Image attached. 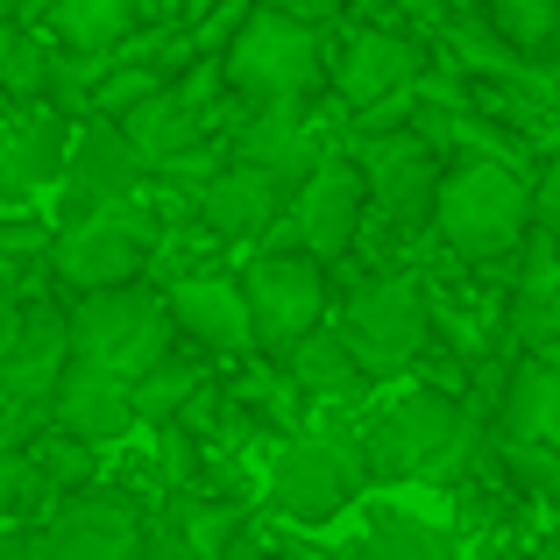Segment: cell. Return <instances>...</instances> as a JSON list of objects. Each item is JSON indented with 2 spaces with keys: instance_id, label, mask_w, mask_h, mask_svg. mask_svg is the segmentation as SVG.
Instances as JSON below:
<instances>
[{
  "instance_id": "1",
  "label": "cell",
  "mask_w": 560,
  "mask_h": 560,
  "mask_svg": "<svg viewBox=\"0 0 560 560\" xmlns=\"http://www.w3.org/2000/svg\"><path fill=\"white\" fill-rule=\"evenodd\" d=\"M433 228L454 256L497 262V256H511V248H525V234H533V185L511 164H497V156H468V164L440 171Z\"/></svg>"
},
{
  "instance_id": "2",
  "label": "cell",
  "mask_w": 560,
  "mask_h": 560,
  "mask_svg": "<svg viewBox=\"0 0 560 560\" xmlns=\"http://www.w3.org/2000/svg\"><path fill=\"white\" fill-rule=\"evenodd\" d=\"M220 71H228V85L248 107H284V100L319 93V79H327V43H319L313 22H291V14L248 0L242 28H234L228 50H220Z\"/></svg>"
},
{
  "instance_id": "3",
  "label": "cell",
  "mask_w": 560,
  "mask_h": 560,
  "mask_svg": "<svg viewBox=\"0 0 560 560\" xmlns=\"http://www.w3.org/2000/svg\"><path fill=\"white\" fill-rule=\"evenodd\" d=\"M65 327H71V355L100 362V370H114L128 383L150 370V362H164L171 334H178V327H171V305L156 299V291H142V284L79 291L71 313H65Z\"/></svg>"
},
{
  "instance_id": "4",
  "label": "cell",
  "mask_w": 560,
  "mask_h": 560,
  "mask_svg": "<svg viewBox=\"0 0 560 560\" xmlns=\"http://www.w3.org/2000/svg\"><path fill=\"white\" fill-rule=\"evenodd\" d=\"M468 454V419L454 411V397L411 390L362 433V462L383 482H433L454 476V462Z\"/></svg>"
},
{
  "instance_id": "5",
  "label": "cell",
  "mask_w": 560,
  "mask_h": 560,
  "mask_svg": "<svg viewBox=\"0 0 560 560\" xmlns=\"http://www.w3.org/2000/svg\"><path fill=\"white\" fill-rule=\"evenodd\" d=\"M150 242L156 228L142 220V206H100V213L65 220V234L50 242V277L65 291H114V284H142L150 270Z\"/></svg>"
},
{
  "instance_id": "6",
  "label": "cell",
  "mask_w": 560,
  "mask_h": 560,
  "mask_svg": "<svg viewBox=\"0 0 560 560\" xmlns=\"http://www.w3.org/2000/svg\"><path fill=\"white\" fill-rule=\"evenodd\" d=\"M242 299H248L256 348L284 362L327 319V262L305 256V248H270V256H256L242 270Z\"/></svg>"
},
{
  "instance_id": "7",
  "label": "cell",
  "mask_w": 560,
  "mask_h": 560,
  "mask_svg": "<svg viewBox=\"0 0 560 560\" xmlns=\"http://www.w3.org/2000/svg\"><path fill=\"white\" fill-rule=\"evenodd\" d=\"M370 482V462H362V440L348 433H313L291 440L270 468V504L299 525H327L334 511L355 504V490Z\"/></svg>"
},
{
  "instance_id": "8",
  "label": "cell",
  "mask_w": 560,
  "mask_h": 560,
  "mask_svg": "<svg viewBox=\"0 0 560 560\" xmlns=\"http://www.w3.org/2000/svg\"><path fill=\"white\" fill-rule=\"evenodd\" d=\"M425 334H433V313H425V291L411 284V277H376V284H362L355 299L341 305V341L355 348V362L370 370V383L411 370Z\"/></svg>"
},
{
  "instance_id": "9",
  "label": "cell",
  "mask_w": 560,
  "mask_h": 560,
  "mask_svg": "<svg viewBox=\"0 0 560 560\" xmlns=\"http://www.w3.org/2000/svg\"><path fill=\"white\" fill-rule=\"evenodd\" d=\"M362 220H370V185H362V164L355 156H319L313 171L299 178V191H291V228L277 220V248L299 242L305 256L319 262H341L348 248H355Z\"/></svg>"
},
{
  "instance_id": "10",
  "label": "cell",
  "mask_w": 560,
  "mask_h": 560,
  "mask_svg": "<svg viewBox=\"0 0 560 560\" xmlns=\"http://www.w3.org/2000/svg\"><path fill=\"white\" fill-rule=\"evenodd\" d=\"M36 539V560H142V511L114 490H65L50 525Z\"/></svg>"
},
{
  "instance_id": "11",
  "label": "cell",
  "mask_w": 560,
  "mask_h": 560,
  "mask_svg": "<svg viewBox=\"0 0 560 560\" xmlns=\"http://www.w3.org/2000/svg\"><path fill=\"white\" fill-rule=\"evenodd\" d=\"M362 164V185H370L376 213L390 220V228H419V220H433V185H440V164H433V142L425 136H370L355 150Z\"/></svg>"
},
{
  "instance_id": "12",
  "label": "cell",
  "mask_w": 560,
  "mask_h": 560,
  "mask_svg": "<svg viewBox=\"0 0 560 560\" xmlns=\"http://www.w3.org/2000/svg\"><path fill=\"white\" fill-rule=\"evenodd\" d=\"M291 213V178H277V171L262 164H220L213 178L199 185V220L220 234V242H256V234H270L277 220Z\"/></svg>"
},
{
  "instance_id": "13",
  "label": "cell",
  "mask_w": 560,
  "mask_h": 560,
  "mask_svg": "<svg viewBox=\"0 0 560 560\" xmlns=\"http://www.w3.org/2000/svg\"><path fill=\"white\" fill-rule=\"evenodd\" d=\"M50 419L65 440H85V447H114V440L136 425V405H128V376L100 370V362H65L50 390Z\"/></svg>"
},
{
  "instance_id": "14",
  "label": "cell",
  "mask_w": 560,
  "mask_h": 560,
  "mask_svg": "<svg viewBox=\"0 0 560 560\" xmlns=\"http://www.w3.org/2000/svg\"><path fill=\"white\" fill-rule=\"evenodd\" d=\"M419 71H425V43L397 36V28H355V36L341 43V65H334V93L355 114H376L383 100L405 93Z\"/></svg>"
},
{
  "instance_id": "15",
  "label": "cell",
  "mask_w": 560,
  "mask_h": 560,
  "mask_svg": "<svg viewBox=\"0 0 560 560\" xmlns=\"http://www.w3.org/2000/svg\"><path fill=\"white\" fill-rule=\"evenodd\" d=\"M136 150H128V136H121V121H85V136L71 142V156H65V213L79 220V213H100V206H121L128 199V185H136Z\"/></svg>"
},
{
  "instance_id": "16",
  "label": "cell",
  "mask_w": 560,
  "mask_h": 560,
  "mask_svg": "<svg viewBox=\"0 0 560 560\" xmlns=\"http://www.w3.org/2000/svg\"><path fill=\"white\" fill-rule=\"evenodd\" d=\"M65 362H71V327H65V313H50V305L22 313L14 341L0 348V397H14V405H50Z\"/></svg>"
},
{
  "instance_id": "17",
  "label": "cell",
  "mask_w": 560,
  "mask_h": 560,
  "mask_svg": "<svg viewBox=\"0 0 560 560\" xmlns=\"http://www.w3.org/2000/svg\"><path fill=\"white\" fill-rule=\"evenodd\" d=\"M171 327H185L199 348H213V355H248L256 348V327H248V299L234 277H185V284H171Z\"/></svg>"
},
{
  "instance_id": "18",
  "label": "cell",
  "mask_w": 560,
  "mask_h": 560,
  "mask_svg": "<svg viewBox=\"0 0 560 560\" xmlns=\"http://www.w3.org/2000/svg\"><path fill=\"white\" fill-rule=\"evenodd\" d=\"M121 136L128 150H136L142 171H178L185 156H199V136H206V114L178 100V85H156L142 107L121 114Z\"/></svg>"
},
{
  "instance_id": "19",
  "label": "cell",
  "mask_w": 560,
  "mask_h": 560,
  "mask_svg": "<svg viewBox=\"0 0 560 560\" xmlns=\"http://www.w3.org/2000/svg\"><path fill=\"white\" fill-rule=\"evenodd\" d=\"M234 156H242V164H262V171H277V178L299 185L327 150H319L313 121H305V100H284V107H248L242 136H234Z\"/></svg>"
},
{
  "instance_id": "20",
  "label": "cell",
  "mask_w": 560,
  "mask_h": 560,
  "mask_svg": "<svg viewBox=\"0 0 560 560\" xmlns=\"http://www.w3.org/2000/svg\"><path fill=\"white\" fill-rule=\"evenodd\" d=\"M504 440H533V447L560 454V362L553 355L518 362V376L504 390Z\"/></svg>"
},
{
  "instance_id": "21",
  "label": "cell",
  "mask_w": 560,
  "mask_h": 560,
  "mask_svg": "<svg viewBox=\"0 0 560 560\" xmlns=\"http://www.w3.org/2000/svg\"><path fill=\"white\" fill-rule=\"evenodd\" d=\"M284 370H291L299 390H313V397H362V390H370V370H362L355 348L341 341V327H313L284 355Z\"/></svg>"
},
{
  "instance_id": "22",
  "label": "cell",
  "mask_w": 560,
  "mask_h": 560,
  "mask_svg": "<svg viewBox=\"0 0 560 560\" xmlns=\"http://www.w3.org/2000/svg\"><path fill=\"white\" fill-rule=\"evenodd\" d=\"M43 14L65 50H121L142 22V0H50Z\"/></svg>"
},
{
  "instance_id": "23",
  "label": "cell",
  "mask_w": 560,
  "mask_h": 560,
  "mask_svg": "<svg viewBox=\"0 0 560 560\" xmlns=\"http://www.w3.org/2000/svg\"><path fill=\"white\" fill-rule=\"evenodd\" d=\"M206 390V376H199V362H150L136 383H128V405H136V425H178L185 419V405Z\"/></svg>"
},
{
  "instance_id": "24",
  "label": "cell",
  "mask_w": 560,
  "mask_h": 560,
  "mask_svg": "<svg viewBox=\"0 0 560 560\" xmlns=\"http://www.w3.org/2000/svg\"><path fill=\"white\" fill-rule=\"evenodd\" d=\"M362 560H454V533L411 518V511H376L362 533Z\"/></svg>"
},
{
  "instance_id": "25",
  "label": "cell",
  "mask_w": 560,
  "mask_h": 560,
  "mask_svg": "<svg viewBox=\"0 0 560 560\" xmlns=\"http://www.w3.org/2000/svg\"><path fill=\"white\" fill-rule=\"evenodd\" d=\"M482 22L511 57H539L547 43H560V0H482Z\"/></svg>"
},
{
  "instance_id": "26",
  "label": "cell",
  "mask_w": 560,
  "mask_h": 560,
  "mask_svg": "<svg viewBox=\"0 0 560 560\" xmlns=\"http://www.w3.org/2000/svg\"><path fill=\"white\" fill-rule=\"evenodd\" d=\"M65 156H71L65 121L36 114V121H22V128H14V142H8V178L14 185H50V178H65Z\"/></svg>"
},
{
  "instance_id": "27",
  "label": "cell",
  "mask_w": 560,
  "mask_h": 560,
  "mask_svg": "<svg viewBox=\"0 0 560 560\" xmlns=\"http://www.w3.org/2000/svg\"><path fill=\"white\" fill-rule=\"evenodd\" d=\"M43 79H50V50H43L14 14H0V93L8 100H36Z\"/></svg>"
},
{
  "instance_id": "28",
  "label": "cell",
  "mask_w": 560,
  "mask_h": 560,
  "mask_svg": "<svg viewBox=\"0 0 560 560\" xmlns=\"http://www.w3.org/2000/svg\"><path fill=\"white\" fill-rule=\"evenodd\" d=\"M36 504H50V482H43L36 454L0 440V511H8V518H22V511H36Z\"/></svg>"
},
{
  "instance_id": "29",
  "label": "cell",
  "mask_w": 560,
  "mask_h": 560,
  "mask_svg": "<svg viewBox=\"0 0 560 560\" xmlns=\"http://www.w3.org/2000/svg\"><path fill=\"white\" fill-rule=\"evenodd\" d=\"M234 533H242L234 504H191L185 511V553L191 560H220V553L234 547Z\"/></svg>"
},
{
  "instance_id": "30",
  "label": "cell",
  "mask_w": 560,
  "mask_h": 560,
  "mask_svg": "<svg viewBox=\"0 0 560 560\" xmlns=\"http://www.w3.org/2000/svg\"><path fill=\"white\" fill-rule=\"evenodd\" d=\"M504 462H511V476H518L533 497H553V504H560V454H553V447H533V440H504Z\"/></svg>"
},
{
  "instance_id": "31",
  "label": "cell",
  "mask_w": 560,
  "mask_h": 560,
  "mask_svg": "<svg viewBox=\"0 0 560 560\" xmlns=\"http://www.w3.org/2000/svg\"><path fill=\"white\" fill-rule=\"evenodd\" d=\"M533 228H539V234H547V242L560 248V156L547 164V178L533 185Z\"/></svg>"
},
{
  "instance_id": "32",
  "label": "cell",
  "mask_w": 560,
  "mask_h": 560,
  "mask_svg": "<svg viewBox=\"0 0 560 560\" xmlns=\"http://www.w3.org/2000/svg\"><path fill=\"white\" fill-rule=\"evenodd\" d=\"M256 8H277V14H291V22H313V28H327L334 14H341V0H256Z\"/></svg>"
},
{
  "instance_id": "33",
  "label": "cell",
  "mask_w": 560,
  "mask_h": 560,
  "mask_svg": "<svg viewBox=\"0 0 560 560\" xmlns=\"http://www.w3.org/2000/svg\"><path fill=\"white\" fill-rule=\"evenodd\" d=\"M397 8H405L411 22H454V14H462L468 0H397Z\"/></svg>"
},
{
  "instance_id": "34",
  "label": "cell",
  "mask_w": 560,
  "mask_h": 560,
  "mask_svg": "<svg viewBox=\"0 0 560 560\" xmlns=\"http://www.w3.org/2000/svg\"><path fill=\"white\" fill-rule=\"evenodd\" d=\"M0 560H36V539H0Z\"/></svg>"
},
{
  "instance_id": "35",
  "label": "cell",
  "mask_w": 560,
  "mask_h": 560,
  "mask_svg": "<svg viewBox=\"0 0 560 560\" xmlns=\"http://www.w3.org/2000/svg\"><path fill=\"white\" fill-rule=\"evenodd\" d=\"M341 8H355V14H376V8H397V0H341Z\"/></svg>"
},
{
  "instance_id": "36",
  "label": "cell",
  "mask_w": 560,
  "mask_h": 560,
  "mask_svg": "<svg viewBox=\"0 0 560 560\" xmlns=\"http://www.w3.org/2000/svg\"><path fill=\"white\" fill-rule=\"evenodd\" d=\"M14 8H22V14H43V8H50V0H14Z\"/></svg>"
},
{
  "instance_id": "37",
  "label": "cell",
  "mask_w": 560,
  "mask_h": 560,
  "mask_svg": "<svg viewBox=\"0 0 560 560\" xmlns=\"http://www.w3.org/2000/svg\"><path fill=\"white\" fill-rule=\"evenodd\" d=\"M0 14H22V8H14V0H0Z\"/></svg>"
},
{
  "instance_id": "38",
  "label": "cell",
  "mask_w": 560,
  "mask_h": 560,
  "mask_svg": "<svg viewBox=\"0 0 560 560\" xmlns=\"http://www.w3.org/2000/svg\"><path fill=\"white\" fill-rule=\"evenodd\" d=\"M334 560H362V547H355V553H334Z\"/></svg>"
}]
</instances>
